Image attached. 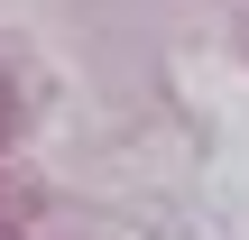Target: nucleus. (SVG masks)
Returning a JSON list of instances; mask_svg holds the SVG:
<instances>
[{"instance_id":"nucleus-1","label":"nucleus","mask_w":249,"mask_h":240,"mask_svg":"<svg viewBox=\"0 0 249 240\" xmlns=\"http://www.w3.org/2000/svg\"><path fill=\"white\" fill-rule=\"evenodd\" d=\"M0 240H9V231H0Z\"/></svg>"}]
</instances>
